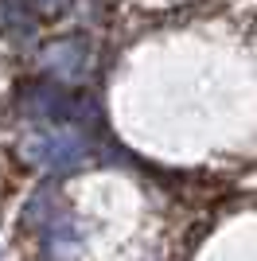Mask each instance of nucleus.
<instances>
[{
  "label": "nucleus",
  "instance_id": "1",
  "mask_svg": "<svg viewBox=\"0 0 257 261\" xmlns=\"http://www.w3.org/2000/svg\"><path fill=\"white\" fill-rule=\"evenodd\" d=\"M86 148L90 144L74 125H51L28 141V160H35L47 172H74L86 160Z\"/></svg>",
  "mask_w": 257,
  "mask_h": 261
},
{
  "label": "nucleus",
  "instance_id": "2",
  "mask_svg": "<svg viewBox=\"0 0 257 261\" xmlns=\"http://www.w3.org/2000/svg\"><path fill=\"white\" fill-rule=\"evenodd\" d=\"M28 106L35 109V117H51L59 125H74V121H86L97 113V106L86 94H70L63 86H35L28 94Z\"/></svg>",
  "mask_w": 257,
  "mask_h": 261
},
{
  "label": "nucleus",
  "instance_id": "3",
  "mask_svg": "<svg viewBox=\"0 0 257 261\" xmlns=\"http://www.w3.org/2000/svg\"><path fill=\"white\" fill-rule=\"evenodd\" d=\"M43 59H47V70H51V74H59V78H74L78 70H82L86 51H82V43H78V39H66V43H51Z\"/></svg>",
  "mask_w": 257,
  "mask_h": 261
}]
</instances>
